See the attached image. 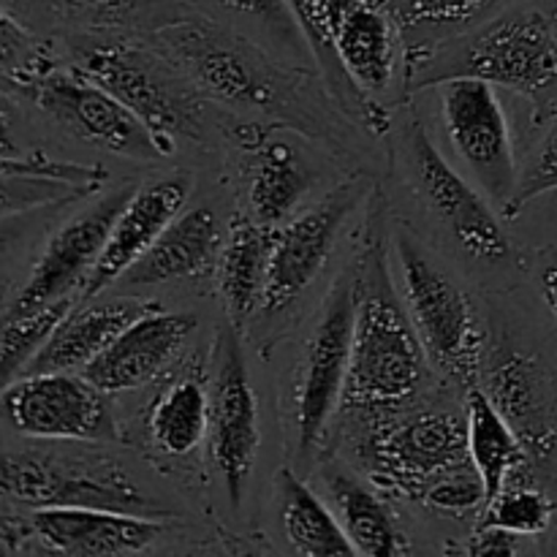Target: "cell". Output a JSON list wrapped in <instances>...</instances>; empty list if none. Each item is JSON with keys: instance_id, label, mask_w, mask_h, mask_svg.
<instances>
[{"instance_id": "1", "label": "cell", "mask_w": 557, "mask_h": 557, "mask_svg": "<svg viewBox=\"0 0 557 557\" xmlns=\"http://www.w3.org/2000/svg\"><path fill=\"white\" fill-rule=\"evenodd\" d=\"M156 44L207 98L261 114L267 123L294 128L335 150L346 147L337 101H330L313 76L275 60L250 38L205 16H188L158 27Z\"/></svg>"}, {"instance_id": "2", "label": "cell", "mask_w": 557, "mask_h": 557, "mask_svg": "<svg viewBox=\"0 0 557 557\" xmlns=\"http://www.w3.org/2000/svg\"><path fill=\"white\" fill-rule=\"evenodd\" d=\"M351 272V364L337 417L359 424L417 406L428 389L433 368L406 299L392 283L389 232L381 196L370 205L368 226Z\"/></svg>"}, {"instance_id": "3", "label": "cell", "mask_w": 557, "mask_h": 557, "mask_svg": "<svg viewBox=\"0 0 557 557\" xmlns=\"http://www.w3.org/2000/svg\"><path fill=\"white\" fill-rule=\"evenodd\" d=\"M473 76L528 98L536 120L557 114V22L539 11L506 14L468 36L413 47L406 54V96Z\"/></svg>"}, {"instance_id": "4", "label": "cell", "mask_w": 557, "mask_h": 557, "mask_svg": "<svg viewBox=\"0 0 557 557\" xmlns=\"http://www.w3.org/2000/svg\"><path fill=\"white\" fill-rule=\"evenodd\" d=\"M69 52L76 69L152 131L163 156L174 150L177 139H205L207 96L158 44L150 47L125 33L96 30L71 38Z\"/></svg>"}, {"instance_id": "5", "label": "cell", "mask_w": 557, "mask_h": 557, "mask_svg": "<svg viewBox=\"0 0 557 557\" xmlns=\"http://www.w3.org/2000/svg\"><path fill=\"white\" fill-rule=\"evenodd\" d=\"M351 455L375 487L419 506L446 479L473 468L466 413L433 406L354 424Z\"/></svg>"}, {"instance_id": "6", "label": "cell", "mask_w": 557, "mask_h": 557, "mask_svg": "<svg viewBox=\"0 0 557 557\" xmlns=\"http://www.w3.org/2000/svg\"><path fill=\"white\" fill-rule=\"evenodd\" d=\"M403 299L430 362L462 389H476L493 341L473 299L428 259L408 232L395 234Z\"/></svg>"}, {"instance_id": "7", "label": "cell", "mask_w": 557, "mask_h": 557, "mask_svg": "<svg viewBox=\"0 0 557 557\" xmlns=\"http://www.w3.org/2000/svg\"><path fill=\"white\" fill-rule=\"evenodd\" d=\"M3 498L27 509L79 506L125 515L163 517L166 509L114 457L87 451H9Z\"/></svg>"}, {"instance_id": "8", "label": "cell", "mask_w": 557, "mask_h": 557, "mask_svg": "<svg viewBox=\"0 0 557 557\" xmlns=\"http://www.w3.org/2000/svg\"><path fill=\"white\" fill-rule=\"evenodd\" d=\"M5 92L30 98L33 107L41 109L60 131L82 145L101 147L131 161L163 158L152 131L123 101L103 90L74 63L63 69L54 54H47Z\"/></svg>"}, {"instance_id": "9", "label": "cell", "mask_w": 557, "mask_h": 557, "mask_svg": "<svg viewBox=\"0 0 557 557\" xmlns=\"http://www.w3.org/2000/svg\"><path fill=\"white\" fill-rule=\"evenodd\" d=\"M354 337V272L343 270L332 286L319 321L305 343L302 362L294 384V455L310 462L330 438V428L341 411L351 364Z\"/></svg>"}, {"instance_id": "10", "label": "cell", "mask_w": 557, "mask_h": 557, "mask_svg": "<svg viewBox=\"0 0 557 557\" xmlns=\"http://www.w3.org/2000/svg\"><path fill=\"white\" fill-rule=\"evenodd\" d=\"M5 424L16 435L63 444H120L107 392L76 373H25L3 389Z\"/></svg>"}, {"instance_id": "11", "label": "cell", "mask_w": 557, "mask_h": 557, "mask_svg": "<svg viewBox=\"0 0 557 557\" xmlns=\"http://www.w3.org/2000/svg\"><path fill=\"white\" fill-rule=\"evenodd\" d=\"M438 92L451 147L471 172L473 183L504 212L520 183V172L509 117L495 96V85L473 76H457L441 82Z\"/></svg>"}, {"instance_id": "12", "label": "cell", "mask_w": 557, "mask_h": 557, "mask_svg": "<svg viewBox=\"0 0 557 557\" xmlns=\"http://www.w3.org/2000/svg\"><path fill=\"white\" fill-rule=\"evenodd\" d=\"M408 150H411L419 196L438 218L441 226L451 234V239L460 245L462 253L479 264L509 261L511 243L490 205V196L441 156L419 120L408 125Z\"/></svg>"}, {"instance_id": "13", "label": "cell", "mask_w": 557, "mask_h": 557, "mask_svg": "<svg viewBox=\"0 0 557 557\" xmlns=\"http://www.w3.org/2000/svg\"><path fill=\"white\" fill-rule=\"evenodd\" d=\"M243 332L232 324L218 332L215 370L210 375V451L232 509L243 504L259 455V400L245 364Z\"/></svg>"}, {"instance_id": "14", "label": "cell", "mask_w": 557, "mask_h": 557, "mask_svg": "<svg viewBox=\"0 0 557 557\" xmlns=\"http://www.w3.org/2000/svg\"><path fill=\"white\" fill-rule=\"evenodd\" d=\"M161 533L163 525L152 517L79 506L33 509L22 520L5 515L0 522L5 553H16L36 542L44 553L71 557L139 555L150 549Z\"/></svg>"}, {"instance_id": "15", "label": "cell", "mask_w": 557, "mask_h": 557, "mask_svg": "<svg viewBox=\"0 0 557 557\" xmlns=\"http://www.w3.org/2000/svg\"><path fill=\"white\" fill-rule=\"evenodd\" d=\"M368 188L370 183L364 177L346 180L324 199L315 201L310 210L299 212L292 221L277 226L261 313H283L313 286L335 248L343 221L362 201Z\"/></svg>"}, {"instance_id": "16", "label": "cell", "mask_w": 557, "mask_h": 557, "mask_svg": "<svg viewBox=\"0 0 557 557\" xmlns=\"http://www.w3.org/2000/svg\"><path fill=\"white\" fill-rule=\"evenodd\" d=\"M479 389L493 400L500 417L536 466L557 455V373L539 354L511 343H493Z\"/></svg>"}, {"instance_id": "17", "label": "cell", "mask_w": 557, "mask_h": 557, "mask_svg": "<svg viewBox=\"0 0 557 557\" xmlns=\"http://www.w3.org/2000/svg\"><path fill=\"white\" fill-rule=\"evenodd\" d=\"M131 194H134L131 185L117 188L107 199L92 205L90 210L79 212L74 221L65 223L49 239L47 250L30 270L25 286L14 294V299L5 308V315L30 313V310L69 297L71 292H79L82 283L87 281V275L96 267L98 256H101L103 245L109 239V232H112L114 221H117L120 210L131 199Z\"/></svg>"}, {"instance_id": "18", "label": "cell", "mask_w": 557, "mask_h": 557, "mask_svg": "<svg viewBox=\"0 0 557 557\" xmlns=\"http://www.w3.org/2000/svg\"><path fill=\"white\" fill-rule=\"evenodd\" d=\"M190 194V180L183 174L152 180L136 188L120 210L96 267L82 283L79 299H96L109 286L123 281L125 272L156 245L163 228L183 212Z\"/></svg>"}, {"instance_id": "19", "label": "cell", "mask_w": 557, "mask_h": 557, "mask_svg": "<svg viewBox=\"0 0 557 557\" xmlns=\"http://www.w3.org/2000/svg\"><path fill=\"white\" fill-rule=\"evenodd\" d=\"M400 27L386 0H332L330 41L362 96L381 103L395 82ZM384 107V103H381Z\"/></svg>"}, {"instance_id": "20", "label": "cell", "mask_w": 557, "mask_h": 557, "mask_svg": "<svg viewBox=\"0 0 557 557\" xmlns=\"http://www.w3.org/2000/svg\"><path fill=\"white\" fill-rule=\"evenodd\" d=\"M199 326L194 313H166L156 308L125 326L112 346L82 370L107 395L141 389L163 373Z\"/></svg>"}, {"instance_id": "21", "label": "cell", "mask_w": 557, "mask_h": 557, "mask_svg": "<svg viewBox=\"0 0 557 557\" xmlns=\"http://www.w3.org/2000/svg\"><path fill=\"white\" fill-rule=\"evenodd\" d=\"M272 123H234L226 128L232 145L248 158L250 215L264 226H283L297 215L313 185V174L292 141L272 136Z\"/></svg>"}, {"instance_id": "22", "label": "cell", "mask_w": 557, "mask_h": 557, "mask_svg": "<svg viewBox=\"0 0 557 557\" xmlns=\"http://www.w3.org/2000/svg\"><path fill=\"white\" fill-rule=\"evenodd\" d=\"M161 308L152 299H139V297H112L101 299V302L82 305L74 308L63 321H60L58 330L52 332V337L47 341V346L30 359L22 375L25 373H74V370H85L87 364L96 362L103 351L114 343V337L125 330L128 324H134L136 319H141L150 310Z\"/></svg>"}, {"instance_id": "23", "label": "cell", "mask_w": 557, "mask_h": 557, "mask_svg": "<svg viewBox=\"0 0 557 557\" xmlns=\"http://www.w3.org/2000/svg\"><path fill=\"white\" fill-rule=\"evenodd\" d=\"M223 228L210 207L185 210L163 228L150 250L123 275L125 286H158L215 275Z\"/></svg>"}, {"instance_id": "24", "label": "cell", "mask_w": 557, "mask_h": 557, "mask_svg": "<svg viewBox=\"0 0 557 557\" xmlns=\"http://www.w3.org/2000/svg\"><path fill=\"white\" fill-rule=\"evenodd\" d=\"M275 234L277 226H264L253 215L232 218L223 234L215 283L228 324L237 332H245L248 321L261 313Z\"/></svg>"}, {"instance_id": "25", "label": "cell", "mask_w": 557, "mask_h": 557, "mask_svg": "<svg viewBox=\"0 0 557 557\" xmlns=\"http://www.w3.org/2000/svg\"><path fill=\"white\" fill-rule=\"evenodd\" d=\"M145 430L158 455L172 460L194 455L210 438V379L205 364H185L156 392Z\"/></svg>"}, {"instance_id": "26", "label": "cell", "mask_w": 557, "mask_h": 557, "mask_svg": "<svg viewBox=\"0 0 557 557\" xmlns=\"http://www.w3.org/2000/svg\"><path fill=\"white\" fill-rule=\"evenodd\" d=\"M107 177L101 166L52 161L38 150L20 156V161L3 156V215L82 199L101 190Z\"/></svg>"}, {"instance_id": "27", "label": "cell", "mask_w": 557, "mask_h": 557, "mask_svg": "<svg viewBox=\"0 0 557 557\" xmlns=\"http://www.w3.org/2000/svg\"><path fill=\"white\" fill-rule=\"evenodd\" d=\"M324 484L332 509L346 536L351 539L357 555L381 557L411 553V542L400 531L384 500L379 498L375 493L379 487L370 479L364 482L357 473L330 468L324 473Z\"/></svg>"}, {"instance_id": "28", "label": "cell", "mask_w": 557, "mask_h": 557, "mask_svg": "<svg viewBox=\"0 0 557 557\" xmlns=\"http://www.w3.org/2000/svg\"><path fill=\"white\" fill-rule=\"evenodd\" d=\"M466 419H468V451L482 473L487 500L495 498L506 487L509 479L536 473V462L525 451L522 441L511 430V424L500 417L482 389H468L466 397Z\"/></svg>"}, {"instance_id": "29", "label": "cell", "mask_w": 557, "mask_h": 557, "mask_svg": "<svg viewBox=\"0 0 557 557\" xmlns=\"http://www.w3.org/2000/svg\"><path fill=\"white\" fill-rule=\"evenodd\" d=\"M277 493H281L283 531L294 553L308 557L357 555L335 509L326 506L292 468L277 471Z\"/></svg>"}, {"instance_id": "30", "label": "cell", "mask_w": 557, "mask_h": 557, "mask_svg": "<svg viewBox=\"0 0 557 557\" xmlns=\"http://www.w3.org/2000/svg\"><path fill=\"white\" fill-rule=\"evenodd\" d=\"M555 500L536 484V473L506 482L495 498L484 504L479 525H495L522 539H536L553 525Z\"/></svg>"}, {"instance_id": "31", "label": "cell", "mask_w": 557, "mask_h": 557, "mask_svg": "<svg viewBox=\"0 0 557 557\" xmlns=\"http://www.w3.org/2000/svg\"><path fill=\"white\" fill-rule=\"evenodd\" d=\"M74 310V299L63 297L52 305L30 310L22 315H3V335H0V364H3V381H14L30 359L47 346L60 321Z\"/></svg>"}, {"instance_id": "32", "label": "cell", "mask_w": 557, "mask_h": 557, "mask_svg": "<svg viewBox=\"0 0 557 557\" xmlns=\"http://www.w3.org/2000/svg\"><path fill=\"white\" fill-rule=\"evenodd\" d=\"M504 0H386L400 30H457L500 5Z\"/></svg>"}, {"instance_id": "33", "label": "cell", "mask_w": 557, "mask_h": 557, "mask_svg": "<svg viewBox=\"0 0 557 557\" xmlns=\"http://www.w3.org/2000/svg\"><path fill=\"white\" fill-rule=\"evenodd\" d=\"M557 188V120L549 128V134L544 136L542 147L533 156V161L528 163L525 172L520 174V183H517L515 196H511L509 207L504 210L506 218H517L525 210L528 201L539 199L547 190Z\"/></svg>"}, {"instance_id": "34", "label": "cell", "mask_w": 557, "mask_h": 557, "mask_svg": "<svg viewBox=\"0 0 557 557\" xmlns=\"http://www.w3.org/2000/svg\"><path fill=\"white\" fill-rule=\"evenodd\" d=\"M522 542L525 539L517 536V533L504 531V528L495 525H479L476 531L466 539L462 544H457L449 553H462V555H517L522 553Z\"/></svg>"}, {"instance_id": "35", "label": "cell", "mask_w": 557, "mask_h": 557, "mask_svg": "<svg viewBox=\"0 0 557 557\" xmlns=\"http://www.w3.org/2000/svg\"><path fill=\"white\" fill-rule=\"evenodd\" d=\"M221 5L234 11H243V14L261 16V20H277L286 11V0H218Z\"/></svg>"}, {"instance_id": "36", "label": "cell", "mask_w": 557, "mask_h": 557, "mask_svg": "<svg viewBox=\"0 0 557 557\" xmlns=\"http://www.w3.org/2000/svg\"><path fill=\"white\" fill-rule=\"evenodd\" d=\"M539 288H542V299L547 302L549 313L557 321V253H547L539 264Z\"/></svg>"}, {"instance_id": "37", "label": "cell", "mask_w": 557, "mask_h": 557, "mask_svg": "<svg viewBox=\"0 0 557 557\" xmlns=\"http://www.w3.org/2000/svg\"><path fill=\"white\" fill-rule=\"evenodd\" d=\"M60 3L71 5V9L90 11V14H123V11L134 9L139 0H60Z\"/></svg>"}, {"instance_id": "38", "label": "cell", "mask_w": 557, "mask_h": 557, "mask_svg": "<svg viewBox=\"0 0 557 557\" xmlns=\"http://www.w3.org/2000/svg\"><path fill=\"white\" fill-rule=\"evenodd\" d=\"M553 16H555V22H557V0H555V14Z\"/></svg>"}]
</instances>
